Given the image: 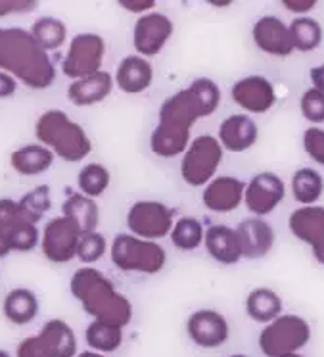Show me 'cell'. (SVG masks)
I'll return each mask as SVG.
<instances>
[{
  "instance_id": "16",
  "label": "cell",
  "mask_w": 324,
  "mask_h": 357,
  "mask_svg": "<svg viewBox=\"0 0 324 357\" xmlns=\"http://www.w3.org/2000/svg\"><path fill=\"white\" fill-rule=\"evenodd\" d=\"M255 47L261 52L277 58H286L293 52L290 27L277 16H263L254 24L252 29Z\"/></svg>"
},
{
  "instance_id": "42",
  "label": "cell",
  "mask_w": 324,
  "mask_h": 357,
  "mask_svg": "<svg viewBox=\"0 0 324 357\" xmlns=\"http://www.w3.org/2000/svg\"><path fill=\"white\" fill-rule=\"evenodd\" d=\"M284 8H288L293 14H307L311 10L315 8V0H284L282 2Z\"/></svg>"
},
{
  "instance_id": "21",
  "label": "cell",
  "mask_w": 324,
  "mask_h": 357,
  "mask_svg": "<svg viewBox=\"0 0 324 357\" xmlns=\"http://www.w3.org/2000/svg\"><path fill=\"white\" fill-rule=\"evenodd\" d=\"M154 81V68L142 56H125L116 71L117 86L127 94H140Z\"/></svg>"
},
{
  "instance_id": "47",
  "label": "cell",
  "mask_w": 324,
  "mask_h": 357,
  "mask_svg": "<svg viewBox=\"0 0 324 357\" xmlns=\"http://www.w3.org/2000/svg\"><path fill=\"white\" fill-rule=\"evenodd\" d=\"M77 357H106L104 354H98V351H93V349H86V351H81Z\"/></svg>"
},
{
  "instance_id": "14",
  "label": "cell",
  "mask_w": 324,
  "mask_h": 357,
  "mask_svg": "<svg viewBox=\"0 0 324 357\" xmlns=\"http://www.w3.org/2000/svg\"><path fill=\"white\" fill-rule=\"evenodd\" d=\"M186 333L198 348L215 349L231 338V326L223 313L215 310H200L188 317Z\"/></svg>"
},
{
  "instance_id": "27",
  "label": "cell",
  "mask_w": 324,
  "mask_h": 357,
  "mask_svg": "<svg viewBox=\"0 0 324 357\" xmlns=\"http://www.w3.org/2000/svg\"><path fill=\"white\" fill-rule=\"evenodd\" d=\"M2 313L14 325H29L39 315V300L29 288H14L4 298Z\"/></svg>"
},
{
  "instance_id": "9",
  "label": "cell",
  "mask_w": 324,
  "mask_h": 357,
  "mask_svg": "<svg viewBox=\"0 0 324 357\" xmlns=\"http://www.w3.org/2000/svg\"><path fill=\"white\" fill-rule=\"evenodd\" d=\"M106 54V43L96 33H79L70 43L68 54L62 60V71L73 81L100 73Z\"/></svg>"
},
{
  "instance_id": "43",
  "label": "cell",
  "mask_w": 324,
  "mask_h": 357,
  "mask_svg": "<svg viewBox=\"0 0 324 357\" xmlns=\"http://www.w3.org/2000/svg\"><path fill=\"white\" fill-rule=\"evenodd\" d=\"M17 81L8 73L0 71V98H8L12 94L16 93Z\"/></svg>"
},
{
  "instance_id": "5",
  "label": "cell",
  "mask_w": 324,
  "mask_h": 357,
  "mask_svg": "<svg viewBox=\"0 0 324 357\" xmlns=\"http://www.w3.org/2000/svg\"><path fill=\"white\" fill-rule=\"evenodd\" d=\"M111 264L125 273H144L155 275L167 264V254L163 246L154 241H142L134 234H117L111 242Z\"/></svg>"
},
{
  "instance_id": "19",
  "label": "cell",
  "mask_w": 324,
  "mask_h": 357,
  "mask_svg": "<svg viewBox=\"0 0 324 357\" xmlns=\"http://www.w3.org/2000/svg\"><path fill=\"white\" fill-rule=\"evenodd\" d=\"M288 227L298 241L313 252L324 248V206H301L288 219Z\"/></svg>"
},
{
  "instance_id": "44",
  "label": "cell",
  "mask_w": 324,
  "mask_h": 357,
  "mask_svg": "<svg viewBox=\"0 0 324 357\" xmlns=\"http://www.w3.org/2000/svg\"><path fill=\"white\" fill-rule=\"evenodd\" d=\"M125 10H129V12H146V10H152L155 6L154 0H121L119 2Z\"/></svg>"
},
{
  "instance_id": "3",
  "label": "cell",
  "mask_w": 324,
  "mask_h": 357,
  "mask_svg": "<svg viewBox=\"0 0 324 357\" xmlns=\"http://www.w3.org/2000/svg\"><path fill=\"white\" fill-rule=\"evenodd\" d=\"M219 104H221V89L215 81L208 77L194 79L186 89L178 91L163 102L157 123L190 131L198 119L215 114Z\"/></svg>"
},
{
  "instance_id": "37",
  "label": "cell",
  "mask_w": 324,
  "mask_h": 357,
  "mask_svg": "<svg viewBox=\"0 0 324 357\" xmlns=\"http://www.w3.org/2000/svg\"><path fill=\"white\" fill-rule=\"evenodd\" d=\"M106 248H108V246H106L104 234L86 233L81 236V242H79L77 257L86 265L96 264V261L102 259V256L106 254Z\"/></svg>"
},
{
  "instance_id": "12",
  "label": "cell",
  "mask_w": 324,
  "mask_h": 357,
  "mask_svg": "<svg viewBox=\"0 0 324 357\" xmlns=\"http://www.w3.org/2000/svg\"><path fill=\"white\" fill-rule=\"evenodd\" d=\"M286 187L284 181L278 177L277 173L263 171L252 177V181L246 185L244 192V202L247 210L255 213L257 218L269 215L270 211H275L284 200Z\"/></svg>"
},
{
  "instance_id": "39",
  "label": "cell",
  "mask_w": 324,
  "mask_h": 357,
  "mask_svg": "<svg viewBox=\"0 0 324 357\" xmlns=\"http://www.w3.org/2000/svg\"><path fill=\"white\" fill-rule=\"evenodd\" d=\"M303 148L313 162L324 165V129L309 127L303 132Z\"/></svg>"
},
{
  "instance_id": "4",
  "label": "cell",
  "mask_w": 324,
  "mask_h": 357,
  "mask_svg": "<svg viewBox=\"0 0 324 357\" xmlns=\"http://www.w3.org/2000/svg\"><path fill=\"white\" fill-rule=\"evenodd\" d=\"M35 135L43 146L50 148L63 162H83L93 150L85 129L62 109H47L35 123Z\"/></svg>"
},
{
  "instance_id": "28",
  "label": "cell",
  "mask_w": 324,
  "mask_h": 357,
  "mask_svg": "<svg viewBox=\"0 0 324 357\" xmlns=\"http://www.w3.org/2000/svg\"><path fill=\"white\" fill-rule=\"evenodd\" d=\"M246 313L255 323H272L282 313V300L280 296L267 287L252 290L246 298Z\"/></svg>"
},
{
  "instance_id": "38",
  "label": "cell",
  "mask_w": 324,
  "mask_h": 357,
  "mask_svg": "<svg viewBox=\"0 0 324 357\" xmlns=\"http://www.w3.org/2000/svg\"><path fill=\"white\" fill-rule=\"evenodd\" d=\"M300 109L303 117L311 123H324V93L309 89L301 94Z\"/></svg>"
},
{
  "instance_id": "8",
  "label": "cell",
  "mask_w": 324,
  "mask_h": 357,
  "mask_svg": "<svg viewBox=\"0 0 324 357\" xmlns=\"http://www.w3.org/2000/svg\"><path fill=\"white\" fill-rule=\"evenodd\" d=\"M223 150L219 139L211 135H200L198 139H194L180 163V175L186 185L208 187L215 178L219 163L223 160Z\"/></svg>"
},
{
  "instance_id": "25",
  "label": "cell",
  "mask_w": 324,
  "mask_h": 357,
  "mask_svg": "<svg viewBox=\"0 0 324 357\" xmlns=\"http://www.w3.org/2000/svg\"><path fill=\"white\" fill-rule=\"evenodd\" d=\"M10 163L16 173L25 175V177H33V175H40L52 167L54 152L43 144H27V146L17 148L12 152Z\"/></svg>"
},
{
  "instance_id": "7",
  "label": "cell",
  "mask_w": 324,
  "mask_h": 357,
  "mask_svg": "<svg viewBox=\"0 0 324 357\" xmlns=\"http://www.w3.org/2000/svg\"><path fill=\"white\" fill-rule=\"evenodd\" d=\"M77 336L65 321L50 319L39 334L17 344L16 357H77Z\"/></svg>"
},
{
  "instance_id": "11",
  "label": "cell",
  "mask_w": 324,
  "mask_h": 357,
  "mask_svg": "<svg viewBox=\"0 0 324 357\" xmlns=\"http://www.w3.org/2000/svg\"><path fill=\"white\" fill-rule=\"evenodd\" d=\"M81 236L83 233L71 219L63 215L50 219L40 238L43 254L52 264H68L73 257H77Z\"/></svg>"
},
{
  "instance_id": "49",
  "label": "cell",
  "mask_w": 324,
  "mask_h": 357,
  "mask_svg": "<svg viewBox=\"0 0 324 357\" xmlns=\"http://www.w3.org/2000/svg\"><path fill=\"white\" fill-rule=\"evenodd\" d=\"M229 357H247V356H244V354H234V356H229Z\"/></svg>"
},
{
  "instance_id": "48",
  "label": "cell",
  "mask_w": 324,
  "mask_h": 357,
  "mask_svg": "<svg viewBox=\"0 0 324 357\" xmlns=\"http://www.w3.org/2000/svg\"><path fill=\"white\" fill-rule=\"evenodd\" d=\"M0 357H12L8 351H4V349H0Z\"/></svg>"
},
{
  "instance_id": "15",
  "label": "cell",
  "mask_w": 324,
  "mask_h": 357,
  "mask_svg": "<svg viewBox=\"0 0 324 357\" xmlns=\"http://www.w3.org/2000/svg\"><path fill=\"white\" fill-rule=\"evenodd\" d=\"M232 100L249 114H267L275 102L277 93L269 79L263 75H247L232 85Z\"/></svg>"
},
{
  "instance_id": "31",
  "label": "cell",
  "mask_w": 324,
  "mask_h": 357,
  "mask_svg": "<svg viewBox=\"0 0 324 357\" xmlns=\"http://www.w3.org/2000/svg\"><path fill=\"white\" fill-rule=\"evenodd\" d=\"M31 35L33 39L39 43L40 48H45L47 52H50V50H58L65 43V39H68V27L58 17L45 16L39 17L31 25Z\"/></svg>"
},
{
  "instance_id": "35",
  "label": "cell",
  "mask_w": 324,
  "mask_h": 357,
  "mask_svg": "<svg viewBox=\"0 0 324 357\" xmlns=\"http://www.w3.org/2000/svg\"><path fill=\"white\" fill-rule=\"evenodd\" d=\"M77 185L81 195L88 198H98L109 187V171L102 163H86L83 169L79 171Z\"/></svg>"
},
{
  "instance_id": "23",
  "label": "cell",
  "mask_w": 324,
  "mask_h": 357,
  "mask_svg": "<svg viewBox=\"0 0 324 357\" xmlns=\"http://www.w3.org/2000/svg\"><path fill=\"white\" fill-rule=\"evenodd\" d=\"M111 89H114V77L108 71H100L91 77L73 81L68 86V98L79 108H85V106H94L106 100L111 94Z\"/></svg>"
},
{
  "instance_id": "34",
  "label": "cell",
  "mask_w": 324,
  "mask_h": 357,
  "mask_svg": "<svg viewBox=\"0 0 324 357\" xmlns=\"http://www.w3.org/2000/svg\"><path fill=\"white\" fill-rule=\"evenodd\" d=\"M206 238V231L198 219L180 218L171 231V242L177 250L192 252L200 246Z\"/></svg>"
},
{
  "instance_id": "24",
  "label": "cell",
  "mask_w": 324,
  "mask_h": 357,
  "mask_svg": "<svg viewBox=\"0 0 324 357\" xmlns=\"http://www.w3.org/2000/svg\"><path fill=\"white\" fill-rule=\"evenodd\" d=\"M62 215L71 219L83 234L96 233V227L100 223L98 204L94 202V198L81 192H73L65 198V202L62 204Z\"/></svg>"
},
{
  "instance_id": "30",
  "label": "cell",
  "mask_w": 324,
  "mask_h": 357,
  "mask_svg": "<svg viewBox=\"0 0 324 357\" xmlns=\"http://www.w3.org/2000/svg\"><path fill=\"white\" fill-rule=\"evenodd\" d=\"M324 192V178L313 167H301L292 177V195L295 202L315 206Z\"/></svg>"
},
{
  "instance_id": "20",
  "label": "cell",
  "mask_w": 324,
  "mask_h": 357,
  "mask_svg": "<svg viewBox=\"0 0 324 357\" xmlns=\"http://www.w3.org/2000/svg\"><path fill=\"white\" fill-rule=\"evenodd\" d=\"M259 137L257 125L252 117L244 116V114H234V116L226 117L219 125V142L224 150L229 152H246L254 146Z\"/></svg>"
},
{
  "instance_id": "32",
  "label": "cell",
  "mask_w": 324,
  "mask_h": 357,
  "mask_svg": "<svg viewBox=\"0 0 324 357\" xmlns=\"http://www.w3.org/2000/svg\"><path fill=\"white\" fill-rule=\"evenodd\" d=\"M293 50L300 52H313L323 43V27L313 17H295L290 24Z\"/></svg>"
},
{
  "instance_id": "46",
  "label": "cell",
  "mask_w": 324,
  "mask_h": 357,
  "mask_svg": "<svg viewBox=\"0 0 324 357\" xmlns=\"http://www.w3.org/2000/svg\"><path fill=\"white\" fill-rule=\"evenodd\" d=\"M10 252H12V246H10L8 236L0 231V259H4V257L8 256Z\"/></svg>"
},
{
  "instance_id": "17",
  "label": "cell",
  "mask_w": 324,
  "mask_h": 357,
  "mask_svg": "<svg viewBox=\"0 0 324 357\" xmlns=\"http://www.w3.org/2000/svg\"><path fill=\"white\" fill-rule=\"evenodd\" d=\"M246 185L236 177H215L208 187L203 188L201 202L213 213H231L238 210V206L244 202Z\"/></svg>"
},
{
  "instance_id": "33",
  "label": "cell",
  "mask_w": 324,
  "mask_h": 357,
  "mask_svg": "<svg viewBox=\"0 0 324 357\" xmlns=\"http://www.w3.org/2000/svg\"><path fill=\"white\" fill-rule=\"evenodd\" d=\"M20 213L25 221H29L33 225H37L40 219L45 218L50 208H52V198H50V187L48 185H39L31 188L29 192L22 196V200L17 202Z\"/></svg>"
},
{
  "instance_id": "40",
  "label": "cell",
  "mask_w": 324,
  "mask_h": 357,
  "mask_svg": "<svg viewBox=\"0 0 324 357\" xmlns=\"http://www.w3.org/2000/svg\"><path fill=\"white\" fill-rule=\"evenodd\" d=\"M20 206L12 198H0V231L6 233L8 229L16 225L17 221H22Z\"/></svg>"
},
{
  "instance_id": "29",
  "label": "cell",
  "mask_w": 324,
  "mask_h": 357,
  "mask_svg": "<svg viewBox=\"0 0 324 357\" xmlns=\"http://www.w3.org/2000/svg\"><path fill=\"white\" fill-rule=\"evenodd\" d=\"M85 340L88 348L98 354H114L121 348L123 344V328L109 323H102V321H93L86 326Z\"/></svg>"
},
{
  "instance_id": "45",
  "label": "cell",
  "mask_w": 324,
  "mask_h": 357,
  "mask_svg": "<svg viewBox=\"0 0 324 357\" xmlns=\"http://www.w3.org/2000/svg\"><path fill=\"white\" fill-rule=\"evenodd\" d=\"M309 77H311L313 89L324 93V63L323 66H315V68L311 70V73H309Z\"/></svg>"
},
{
  "instance_id": "26",
  "label": "cell",
  "mask_w": 324,
  "mask_h": 357,
  "mask_svg": "<svg viewBox=\"0 0 324 357\" xmlns=\"http://www.w3.org/2000/svg\"><path fill=\"white\" fill-rule=\"evenodd\" d=\"M190 146V131H183V129H175L169 125L157 123L155 129L150 135V148L155 155L160 158H177V155H185V152Z\"/></svg>"
},
{
  "instance_id": "50",
  "label": "cell",
  "mask_w": 324,
  "mask_h": 357,
  "mask_svg": "<svg viewBox=\"0 0 324 357\" xmlns=\"http://www.w3.org/2000/svg\"><path fill=\"white\" fill-rule=\"evenodd\" d=\"M286 357H303L301 354H292V356H286Z\"/></svg>"
},
{
  "instance_id": "2",
  "label": "cell",
  "mask_w": 324,
  "mask_h": 357,
  "mask_svg": "<svg viewBox=\"0 0 324 357\" xmlns=\"http://www.w3.org/2000/svg\"><path fill=\"white\" fill-rule=\"evenodd\" d=\"M70 290L85 313L94 317V321L121 328L132 321V303L129 298L119 294L114 282L94 267H81L73 273Z\"/></svg>"
},
{
  "instance_id": "22",
  "label": "cell",
  "mask_w": 324,
  "mask_h": 357,
  "mask_svg": "<svg viewBox=\"0 0 324 357\" xmlns=\"http://www.w3.org/2000/svg\"><path fill=\"white\" fill-rule=\"evenodd\" d=\"M208 254L215 261L223 265H234L242 259V246H240L236 229L229 225H211L206 231L203 238Z\"/></svg>"
},
{
  "instance_id": "36",
  "label": "cell",
  "mask_w": 324,
  "mask_h": 357,
  "mask_svg": "<svg viewBox=\"0 0 324 357\" xmlns=\"http://www.w3.org/2000/svg\"><path fill=\"white\" fill-rule=\"evenodd\" d=\"M4 234L8 236L12 250H16V252H31L40 241L37 225H33V223L25 221V219L17 221L16 225L8 229Z\"/></svg>"
},
{
  "instance_id": "1",
  "label": "cell",
  "mask_w": 324,
  "mask_h": 357,
  "mask_svg": "<svg viewBox=\"0 0 324 357\" xmlns=\"http://www.w3.org/2000/svg\"><path fill=\"white\" fill-rule=\"evenodd\" d=\"M0 70L35 91L48 89L56 81V68L31 31L0 27Z\"/></svg>"
},
{
  "instance_id": "6",
  "label": "cell",
  "mask_w": 324,
  "mask_h": 357,
  "mask_svg": "<svg viewBox=\"0 0 324 357\" xmlns=\"http://www.w3.org/2000/svg\"><path fill=\"white\" fill-rule=\"evenodd\" d=\"M311 340V326L300 315H280L259 334V348L265 357H286L300 354Z\"/></svg>"
},
{
  "instance_id": "41",
  "label": "cell",
  "mask_w": 324,
  "mask_h": 357,
  "mask_svg": "<svg viewBox=\"0 0 324 357\" xmlns=\"http://www.w3.org/2000/svg\"><path fill=\"white\" fill-rule=\"evenodd\" d=\"M39 6L35 0H0V17L10 14H22V12H33Z\"/></svg>"
},
{
  "instance_id": "18",
  "label": "cell",
  "mask_w": 324,
  "mask_h": 357,
  "mask_svg": "<svg viewBox=\"0 0 324 357\" xmlns=\"http://www.w3.org/2000/svg\"><path fill=\"white\" fill-rule=\"evenodd\" d=\"M236 234L242 246V257L246 259L265 257L275 246V231L270 223L261 218L244 219L236 227Z\"/></svg>"
},
{
  "instance_id": "13",
  "label": "cell",
  "mask_w": 324,
  "mask_h": 357,
  "mask_svg": "<svg viewBox=\"0 0 324 357\" xmlns=\"http://www.w3.org/2000/svg\"><path fill=\"white\" fill-rule=\"evenodd\" d=\"M173 22L162 12H148L137 20L132 29V45L142 58L160 54L173 35Z\"/></svg>"
},
{
  "instance_id": "10",
  "label": "cell",
  "mask_w": 324,
  "mask_h": 357,
  "mask_svg": "<svg viewBox=\"0 0 324 357\" xmlns=\"http://www.w3.org/2000/svg\"><path fill=\"white\" fill-rule=\"evenodd\" d=\"M175 210L155 200H140L131 206L127 213V227L134 236L142 241H157L165 238L173 231Z\"/></svg>"
}]
</instances>
